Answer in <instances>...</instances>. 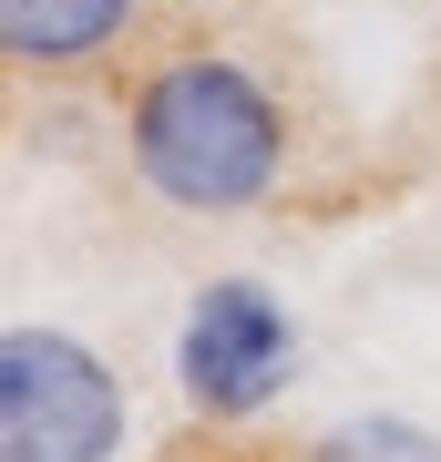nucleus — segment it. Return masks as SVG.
Returning a JSON list of instances; mask_svg holds the SVG:
<instances>
[{
    "instance_id": "1",
    "label": "nucleus",
    "mask_w": 441,
    "mask_h": 462,
    "mask_svg": "<svg viewBox=\"0 0 441 462\" xmlns=\"http://www.w3.org/2000/svg\"><path fill=\"white\" fill-rule=\"evenodd\" d=\"M124 154L144 175L154 206L175 216H246L288 185V103L246 51H216V42H185L133 83L124 103Z\"/></svg>"
},
{
    "instance_id": "2",
    "label": "nucleus",
    "mask_w": 441,
    "mask_h": 462,
    "mask_svg": "<svg viewBox=\"0 0 441 462\" xmlns=\"http://www.w3.org/2000/svg\"><path fill=\"white\" fill-rule=\"evenodd\" d=\"M133 401L93 339L21 319L0 339V462H124Z\"/></svg>"
},
{
    "instance_id": "3",
    "label": "nucleus",
    "mask_w": 441,
    "mask_h": 462,
    "mask_svg": "<svg viewBox=\"0 0 441 462\" xmlns=\"http://www.w3.org/2000/svg\"><path fill=\"white\" fill-rule=\"evenodd\" d=\"M298 380V319L267 278H206L175 329V391L196 421H257Z\"/></svg>"
},
{
    "instance_id": "4",
    "label": "nucleus",
    "mask_w": 441,
    "mask_h": 462,
    "mask_svg": "<svg viewBox=\"0 0 441 462\" xmlns=\"http://www.w3.org/2000/svg\"><path fill=\"white\" fill-rule=\"evenodd\" d=\"M144 21V0H0V51L32 83L93 72L103 51H124V32Z\"/></svg>"
},
{
    "instance_id": "5",
    "label": "nucleus",
    "mask_w": 441,
    "mask_h": 462,
    "mask_svg": "<svg viewBox=\"0 0 441 462\" xmlns=\"http://www.w3.org/2000/svg\"><path fill=\"white\" fill-rule=\"evenodd\" d=\"M308 462H441V431L410 411H349L308 442Z\"/></svg>"
}]
</instances>
